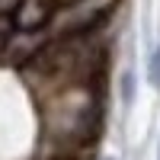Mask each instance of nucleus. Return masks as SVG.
Instances as JSON below:
<instances>
[{
	"label": "nucleus",
	"mask_w": 160,
	"mask_h": 160,
	"mask_svg": "<svg viewBox=\"0 0 160 160\" xmlns=\"http://www.w3.org/2000/svg\"><path fill=\"white\" fill-rule=\"evenodd\" d=\"M51 16V3L48 0H19V10L13 13V22L19 26V29L32 32L38 26H45Z\"/></svg>",
	"instance_id": "f257e3e1"
},
{
	"label": "nucleus",
	"mask_w": 160,
	"mask_h": 160,
	"mask_svg": "<svg viewBox=\"0 0 160 160\" xmlns=\"http://www.w3.org/2000/svg\"><path fill=\"white\" fill-rule=\"evenodd\" d=\"M157 160H160V157H157Z\"/></svg>",
	"instance_id": "423d86ee"
},
{
	"label": "nucleus",
	"mask_w": 160,
	"mask_h": 160,
	"mask_svg": "<svg viewBox=\"0 0 160 160\" xmlns=\"http://www.w3.org/2000/svg\"><path fill=\"white\" fill-rule=\"evenodd\" d=\"M102 160H112V157H102Z\"/></svg>",
	"instance_id": "39448f33"
},
{
	"label": "nucleus",
	"mask_w": 160,
	"mask_h": 160,
	"mask_svg": "<svg viewBox=\"0 0 160 160\" xmlns=\"http://www.w3.org/2000/svg\"><path fill=\"white\" fill-rule=\"evenodd\" d=\"M55 160H68V157H55Z\"/></svg>",
	"instance_id": "20e7f679"
},
{
	"label": "nucleus",
	"mask_w": 160,
	"mask_h": 160,
	"mask_svg": "<svg viewBox=\"0 0 160 160\" xmlns=\"http://www.w3.org/2000/svg\"><path fill=\"white\" fill-rule=\"evenodd\" d=\"M148 80H151V87H160V48L151 55L148 61Z\"/></svg>",
	"instance_id": "f03ea898"
},
{
	"label": "nucleus",
	"mask_w": 160,
	"mask_h": 160,
	"mask_svg": "<svg viewBox=\"0 0 160 160\" xmlns=\"http://www.w3.org/2000/svg\"><path fill=\"white\" fill-rule=\"evenodd\" d=\"M125 99H131V74H125Z\"/></svg>",
	"instance_id": "7ed1b4c3"
}]
</instances>
